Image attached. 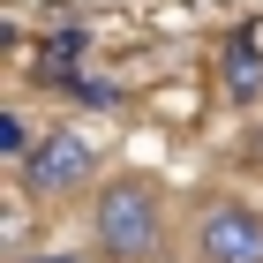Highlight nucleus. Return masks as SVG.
Instances as JSON below:
<instances>
[{
	"label": "nucleus",
	"mask_w": 263,
	"mask_h": 263,
	"mask_svg": "<svg viewBox=\"0 0 263 263\" xmlns=\"http://www.w3.org/2000/svg\"><path fill=\"white\" fill-rule=\"evenodd\" d=\"M90 226H98V248L105 263H151L165 256V211H158V188L143 181V173H121V181H105L98 203H90Z\"/></svg>",
	"instance_id": "nucleus-1"
},
{
	"label": "nucleus",
	"mask_w": 263,
	"mask_h": 263,
	"mask_svg": "<svg viewBox=\"0 0 263 263\" xmlns=\"http://www.w3.org/2000/svg\"><path fill=\"white\" fill-rule=\"evenodd\" d=\"M151 263H173V256H151Z\"/></svg>",
	"instance_id": "nucleus-8"
},
{
	"label": "nucleus",
	"mask_w": 263,
	"mask_h": 263,
	"mask_svg": "<svg viewBox=\"0 0 263 263\" xmlns=\"http://www.w3.org/2000/svg\"><path fill=\"white\" fill-rule=\"evenodd\" d=\"M90 173H98V151H90L76 128H45L38 151H30V165H23V188H30V196H76Z\"/></svg>",
	"instance_id": "nucleus-2"
},
{
	"label": "nucleus",
	"mask_w": 263,
	"mask_h": 263,
	"mask_svg": "<svg viewBox=\"0 0 263 263\" xmlns=\"http://www.w3.org/2000/svg\"><path fill=\"white\" fill-rule=\"evenodd\" d=\"M76 98H83V105H98V113H105V105L121 98V90H113V83H105V76H83V83H76Z\"/></svg>",
	"instance_id": "nucleus-6"
},
{
	"label": "nucleus",
	"mask_w": 263,
	"mask_h": 263,
	"mask_svg": "<svg viewBox=\"0 0 263 263\" xmlns=\"http://www.w3.org/2000/svg\"><path fill=\"white\" fill-rule=\"evenodd\" d=\"M15 263H90V256H76V248H30V256H15Z\"/></svg>",
	"instance_id": "nucleus-7"
},
{
	"label": "nucleus",
	"mask_w": 263,
	"mask_h": 263,
	"mask_svg": "<svg viewBox=\"0 0 263 263\" xmlns=\"http://www.w3.org/2000/svg\"><path fill=\"white\" fill-rule=\"evenodd\" d=\"M196 263H263V211L211 203L196 218Z\"/></svg>",
	"instance_id": "nucleus-3"
},
{
	"label": "nucleus",
	"mask_w": 263,
	"mask_h": 263,
	"mask_svg": "<svg viewBox=\"0 0 263 263\" xmlns=\"http://www.w3.org/2000/svg\"><path fill=\"white\" fill-rule=\"evenodd\" d=\"M218 83H226L233 105H256V98H263V53H256V38H233V45H226Z\"/></svg>",
	"instance_id": "nucleus-4"
},
{
	"label": "nucleus",
	"mask_w": 263,
	"mask_h": 263,
	"mask_svg": "<svg viewBox=\"0 0 263 263\" xmlns=\"http://www.w3.org/2000/svg\"><path fill=\"white\" fill-rule=\"evenodd\" d=\"M0 151H8V165L23 173V165H30V151H38V128L23 121V113H0Z\"/></svg>",
	"instance_id": "nucleus-5"
}]
</instances>
